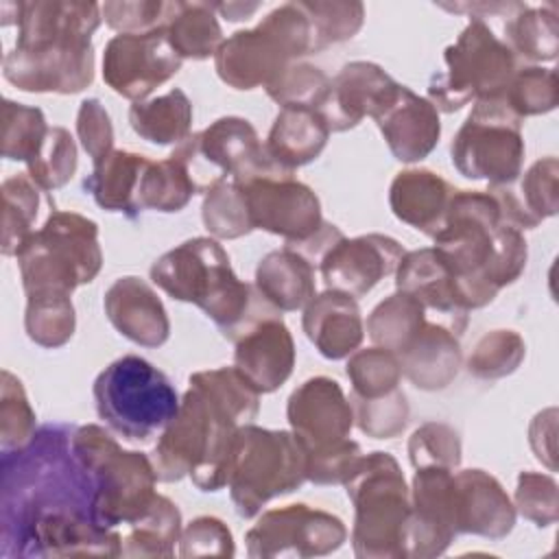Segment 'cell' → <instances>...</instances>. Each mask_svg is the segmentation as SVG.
<instances>
[{
    "mask_svg": "<svg viewBox=\"0 0 559 559\" xmlns=\"http://www.w3.org/2000/svg\"><path fill=\"white\" fill-rule=\"evenodd\" d=\"M129 124L151 144H179L190 135L192 103L183 90L173 87L157 98L133 103L129 109Z\"/></svg>",
    "mask_w": 559,
    "mask_h": 559,
    "instance_id": "cell-33",
    "label": "cell"
},
{
    "mask_svg": "<svg viewBox=\"0 0 559 559\" xmlns=\"http://www.w3.org/2000/svg\"><path fill=\"white\" fill-rule=\"evenodd\" d=\"M301 328L308 341L328 360L347 358L360 347L365 336L358 301L352 295L332 288L314 295L304 306Z\"/></svg>",
    "mask_w": 559,
    "mask_h": 559,
    "instance_id": "cell-26",
    "label": "cell"
},
{
    "mask_svg": "<svg viewBox=\"0 0 559 559\" xmlns=\"http://www.w3.org/2000/svg\"><path fill=\"white\" fill-rule=\"evenodd\" d=\"M190 382L203 386L221 406L234 415L240 426L251 424L258 417L260 391L236 367L194 371Z\"/></svg>",
    "mask_w": 559,
    "mask_h": 559,
    "instance_id": "cell-45",
    "label": "cell"
},
{
    "mask_svg": "<svg viewBox=\"0 0 559 559\" xmlns=\"http://www.w3.org/2000/svg\"><path fill=\"white\" fill-rule=\"evenodd\" d=\"M255 288L280 312L304 310L317 295L314 264L297 249L269 251L255 266Z\"/></svg>",
    "mask_w": 559,
    "mask_h": 559,
    "instance_id": "cell-31",
    "label": "cell"
},
{
    "mask_svg": "<svg viewBox=\"0 0 559 559\" xmlns=\"http://www.w3.org/2000/svg\"><path fill=\"white\" fill-rule=\"evenodd\" d=\"M408 459L415 469L430 465L456 469L461 465V437L448 424L428 421L411 435Z\"/></svg>",
    "mask_w": 559,
    "mask_h": 559,
    "instance_id": "cell-52",
    "label": "cell"
},
{
    "mask_svg": "<svg viewBox=\"0 0 559 559\" xmlns=\"http://www.w3.org/2000/svg\"><path fill=\"white\" fill-rule=\"evenodd\" d=\"M404 247L384 234L338 238L319 260L325 288L341 290L354 299L367 295L382 277L395 275Z\"/></svg>",
    "mask_w": 559,
    "mask_h": 559,
    "instance_id": "cell-18",
    "label": "cell"
},
{
    "mask_svg": "<svg viewBox=\"0 0 559 559\" xmlns=\"http://www.w3.org/2000/svg\"><path fill=\"white\" fill-rule=\"evenodd\" d=\"M524 2H439L437 7L452 13H467L469 20H485L487 15H513Z\"/></svg>",
    "mask_w": 559,
    "mask_h": 559,
    "instance_id": "cell-59",
    "label": "cell"
},
{
    "mask_svg": "<svg viewBox=\"0 0 559 559\" xmlns=\"http://www.w3.org/2000/svg\"><path fill=\"white\" fill-rule=\"evenodd\" d=\"M330 85V79L325 72L310 63H290L286 66L264 90L271 100H275L282 107L288 105H301V107H319L325 90Z\"/></svg>",
    "mask_w": 559,
    "mask_h": 559,
    "instance_id": "cell-51",
    "label": "cell"
},
{
    "mask_svg": "<svg viewBox=\"0 0 559 559\" xmlns=\"http://www.w3.org/2000/svg\"><path fill=\"white\" fill-rule=\"evenodd\" d=\"M454 537V469L437 465L417 467L411 487L406 557H439Z\"/></svg>",
    "mask_w": 559,
    "mask_h": 559,
    "instance_id": "cell-17",
    "label": "cell"
},
{
    "mask_svg": "<svg viewBox=\"0 0 559 559\" xmlns=\"http://www.w3.org/2000/svg\"><path fill=\"white\" fill-rule=\"evenodd\" d=\"M345 491L354 504V555L360 559L406 557L411 489L397 461L389 452L362 454Z\"/></svg>",
    "mask_w": 559,
    "mask_h": 559,
    "instance_id": "cell-7",
    "label": "cell"
},
{
    "mask_svg": "<svg viewBox=\"0 0 559 559\" xmlns=\"http://www.w3.org/2000/svg\"><path fill=\"white\" fill-rule=\"evenodd\" d=\"M397 81H393L378 63L352 61L345 63L317 107L330 131H347L360 124L365 116L376 111L391 98Z\"/></svg>",
    "mask_w": 559,
    "mask_h": 559,
    "instance_id": "cell-21",
    "label": "cell"
},
{
    "mask_svg": "<svg viewBox=\"0 0 559 559\" xmlns=\"http://www.w3.org/2000/svg\"><path fill=\"white\" fill-rule=\"evenodd\" d=\"M2 253L15 255L22 242L35 231L39 188L28 175H13L2 181Z\"/></svg>",
    "mask_w": 559,
    "mask_h": 559,
    "instance_id": "cell-38",
    "label": "cell"
},
{
    "mask_svg": "<svg viewBox=\"0 0 559 559\" xmlns=\"http://www.w3.org/2000/svg\"><path fill=\"white\" fill-rule=\"evenodd\" d=\"M151 282L177 301L199 306L236 343L260 319L280 312L255 288L242 282L216 238L197 236L162 253L151 266Z\"/></svg>",
    "mask_w": 559,
    "mask_h": 559,
    "instance_id": "cell-3",
    "label": "cell"
},
{
    "mask_svg": "<svg viewBox=\"0 0 559 559\" xmlns=\"http://www.w3.org/2000/svg\"><path fill=\"white\" fill-rule=\"evenodd\" d=\"M347 528L341 518L308 504L264 511L247 531L249 557H323L343 546Z\"/></svg>",
    "mask_w": 559,
    "mask_h": 559,
    "instance_id": "cell-14",
    "label": "cell"
},
{
    "mask_svg": "<svg viewBox=\"0 0 559 559\" xmlns=\"http://www.w3.org/2000/svg\"><path fill=\"white\" fill-rule=\"evenodd\" d=\"M301 7L310 17L317 52L328 48L330 44L352 39L365 22L362 2L314 0V2H301Z\"/></svg>",
    "mask_w": 559,
    "mask_h": 559,
    "instance_id": "cell-50",
    "label": "cell"
},
{
    "mask_svg": "<svg viewBox=\"0 0 559 559\" xmlns=\"http://www.w3.org/2000/svg\"><path fill=\"white\" fill-rule=\"evenodd\" d=\"M194 186L183 170V166L175 157H166L159 162H148L142 183H140V212H179L194 197Z\"/></svg>",
    "mask_w": 559,
    "mask_h": 559,
    "instance_id": "cell-39",
    "label": "cell"
},
{
    "mask_svg": "<svg viewBox=\"0 0 559 559\" xmlns=\"http://www.w3.org/2000/svg\"><path fill=\"white\" fill-rule=\"evenodd\" d=\"M428 321L424 306L408 293L395 290L367 317V334L373 345L397 354Z\"/></svg>",
    "mask_w": 559,
    "mask_h": 559,
    "instance_id": "cell-37",
    "label": "cell"
},
{
    "mask_svg": "<svg viewBox=\"0 0 559 559\" xmlns=\"http://www.w3.org/2000/svg\"><path fill=\"white\" fill-rule=\"evenodd\" d=\"M72 454L90 487V515L109 531L140 520L157 498V474L151 456L122 450L100 426L87 424L72 432Z\"/></svg>",
    "mask_w": 559,
    "mask_h": 559,
    "instance_id": "cell-5",
    "label": "cell"
},
{
    "mask_svg": "<svg viewBox=\"0 0 559 559\" xmlns=\"http://www.w3.org/2000/svg\"><path fill=\"white\" fill-rule=\"evenodd\" d=\"M76 328V314L68 295L26 297L24 330L33 343L46 349L66 345Z\"/></svg>",
    "mask_w": 559,
    "mask_h": 559,
    "instance_id": "cell-40",
    "label": "cell"
},
{
    "mask_svg": "<svg viewBox=\"0 0 559 559\" xmlns=\"http://www.w3.org/2000/svg\"><path fill=\"white\" fill-rule=\"evenodd\" d=\"M46 116L39 107H28L4 98L2 103V157L13 162H28L39 151L48 133Z\"/></svg>",
    "mask_w": 559,
    "mask_h": 559,
    "instance_id": "cell-46",
    "label": "cell"
},
{
    "mask_svg": "<svg viewBox=\"0 0 559 559\" xmlns=\"http://www.w3.org/2000/svg\"><path fill=\"white\" fill-rule=\"evenodd\" d=\"M238 428L240 424L225 406L190 382L177 415L159 432L151 454L157 480L175 483L190 476L201 491L223 489Z\"/></svg>",
    "mask_w": 559,
    "mask_h": 559,
    "instance_id": "cell-4",
    "label": "cell"
},
{
    "mask_svg": "<svg viewBox=\"0 0 559 559\" xmlns=\"http://www.w3.org/2000/svg\"><path fill=\"white\" fill-rule=\"evenodd\" d=\"M212 9L225 15L229 22H240L253 15L260 9V2H218V4H212Z\"/></svg>",
    "mask_w": 559,
    "mask_h": 559,
    "instance_id": "cell-60",
    "label": "cell"
},
{
    "mask_svg": "<svg viewBox=\"0 0 559 559\" xmlns=\"http://www.w3.org/2000/svg\"><path fill=\"white\" fill-rule=\"evenodd\" d=\"M432 240L454 275L467 312L491 304L526 269L524 234L502 221L489 190H454L445 223Z\"/></svg>",
    "mask_w": 559,
    "mask_h": 559,
    "instance_id": "cell-2",
    "label": "cell"
},
{
    "mask_svg": "<svg viewBox=\"0 0 559 559\" xmlns=\"http://www.w3.org/2000/svg\"><path fill=\"white\" fill-rule=\"evenodd\" d=\"M181 531V513L177 504L157 493L148 511L120 535V557H170Z\"/></svg>",
    "mask_w": 559,
    "mask_h": 559,
    "instance_id": "cell-34",
    "label": "cell"
},
{
    "mask_svg": "<svg viewBox=\"0 0 559 559\" xmlns=\"http://www.w3.org/2000/svg\"><path fill=\"white\" fill-rule=\"evenodd\" d=\"M345 371L352 382L349 395L362 400L386 395L389 391L397 389L402 380V367L397 362V356L378 345L349 354Z\"/></svg>",
    "mask_w": 559,
    "mask_h": 559,
    "instance_id": "cell-41",
    "label": "cell"
},
{
    "mask_svg": "<svg viewBox=\"0 0 559 559\" xmlns=\"http://www.w3.org/2000/svg\"><path fill=\"white\" fill-rule=\"evenodd\" d=\"M109 323L131 343L159 347L170 336L168 312L157 293L142 277H118L103 299Z\"/></svg>",
    "mask_w": 559,
    "mask_h": 559,
    "instance_id": "cell-25",
    "label": "cell"
},
{
    "mask_svg": "<svg viewBox=\"0 0 559 559\" xmlns=\"http://www.w3.org/2000/svg\"><path fill=\"white\" fill-rule=\"evenodd\" d=\"M330 127L314 107H282L266 135L264 148L269 157L284 170L310 164L328 144Z\"/></svg>",
    "mask_w": 559,
    "mask_h": 559,
    "instance_id": "cell-30",
    "label": "cell"
},
{
    "mask_svg": "<svg viewBox=\"0 0 559 559\" xmlns=\"http://www.w3.org/2000/svg\"><path fill=\"white\" fill-rule=\"evenodd\" d=\"M166 26L148 33H118L103 52V79L120 96L140 103L181 70Z\"/></svg>",
    "mask_w": 559,
    "mask_h": 559,
    "instance_id": "cell-15",
    "label": "cell"
},
{
    "mask_svg": "<svg viewBox=\"0 0 559 559\" xmlns=\"http://www.w3.org/2000/svg\"><path fill=\"white\" fill-rule=\"evenodd\" d=\"M148 162L146 155L114 148L107 157L94 164L92 173L83 179V188L92 194L98 207L135 218L140 214V183Z\"/></svg>",
    "mask_w": 559,
    "mask_h": 559,
    "instance_id": "cell-32",
    "label": "cell"
},
{
    "mask_svg": "<svg viewBox=\"0 0 559 559\" xmlns=\"http://www.w3.org/2000/svg\"><path fill=\"white\" fill-rule=\"evenodd\" d=\"M286 417L290 432L306 452L334 445L349 437L354 411L341 384L328 376L301 382L288 397Z\"/></svg>",
    "mask_w": 559,
    "mask_h": 559,
    "instance_id": "cell-19",
    "label": "cell"
},
{
    "mask_svg": "<svg viewBox=\"0 0 559 559\" xmlns=\"http://www.w3.org/2000/svg\"><path fill=\"white\" fill-rule=\"evenodd\" d=\"M360 459V445L347 437L334 445L306 452V478L314 485H345Z\"/></svg>",
    "mask_w": 559,
    "mask_h": 559,
    "instance_id": "cell-55",
    "label": "cell"
},
{
    "mask_svg": "<svg viewBox=\"0 0 559 559\" xmlns=\"http://www.w3.org/2000/svg\"><path fill=\"white\" fill-rule=\"evenodd\" d=\"M373 120L393 157L406 164L428 157L441 135L439 109L400 83Z\"/></svg>",
    "mask_w": 559,
    "mask_h": 559,
    "instance_id": "cell-22",
    "label": "cell"
},
{
    "mask_svg": "<svg viewBox=\"0 0 559 559\" xmlns=\"http://www.w3.org/2000/svg\"><path fill=\"white\" fill-rule=\"evenodd\" d=\"M76 135L85 153L92 157V164L100 162L114 151V124L98 98H85L79 105Z\"/></svg>",
    "mask_w": 559,
    "mask_h": 559,
    "instance_id": "cell-57",
    "label": "cell"
},
{
    "mask_svg": "<svg viewBox=\"0 0 559 559\" xmlns=\"http://www.w3.org/2000/svg\"><path fill=\"white\" fill-rule=\"evenodd\" d=\"M26 297L72 295L81 284H90L100 266L98 225L79 214L55 210L15 253Z\"/></svg>",
    "mask_w": 559,
    "mask_h": 559,
    "instance_id": "cell-6",
    "label": "cell"
},
{
    "mask_svg": "<svg viewBox=\"0 0 559 559\" xmlns=\"http://www.w3.org/2000/svg\"><path fill=\"white\" fill-rule=\"evenodd\" d=\"M349 404L354 411V421L367 437L373 439H393L402 435L408 424L411 406L406 393L397 386L386 395L362 400L349 395Z\"/></svg>",
    "mask_w": 559,
    "mask_h": 559,
    "instance_id": "cell-49",
    "label": "cell"
},
{
    "mask_svg": "<svg viewBox=\"0 0 559 559\" xmlns=\"http://www.w3.org/2000/svg\"><path fill=\"white\" fill-rule=\"evenodd\" d=\"M524 356L526 343L515 330H491L476 341L467 358V371L478 380H498L513 373Z\"/></svg>",
    "mask_w": 559,
    "mask_h": 559,
    "instance_id": "cell-47",
    "label": "cell"
},
{
    "mask_svg": "<svg viewBox=\"0 0 559 559\" xmlns=\"http://www.w3.org/2000/svg\"><path fill=\"white\" fill-rule=\"evenodd\" d=\"M515 511L535 526L544 528L559 518V489L557 480L539 472H522L515 487Z\"/></svg>",
    "mask_w": 559,
    "mask_h": 559,
    "instance_id": "cell-53",
    "label": "cell"
},
{
    "mask_svg": "<svg viewBox=\"0 0 559 559\" xmlns=\"http://www.w3.org/2000/svg\"><path fill=\"white\" fill-rule=\"evenodd\" d=\"M35 411L28 404L22 380L11 371L0 376V448L2 452L24 448L37 432Z\"/></svg>",
    "mask_w": 559,
    "mask_h": 559,
    "instance_id": "cell-48",
    "label": "cell"
},
{
    "mask_svg": "<svg viewBox=\"0 0 559 559\" xmlns=\"http://www.w3.org/2000/svg\"><path fill=\"white\" fill-rule=\"evenodd\" d=\"M500 96L522 120L526 116L548 114L559 103L557 72L542 66L518 68Z\"/></svg>",
    "mask_w": 559,
    "mask_h": 559,
    "instance_id": "cell-43",
    "label": "cell"
},
{
    "mask_svg": "<svg viewBox=\"0 0 559 559\" xmlns=\"http://www.w3.org/2000/svg\"><path fill=\"white\" fill-rule=\"evenodd\" d=\"M528 443L537 461L557 469V408L539 411L528 426Z\"/></svg>",
    "mask_w": 559,
    "mask_h": 559,
    "instance_id": "cell-58",
    "label": "cell"
},
{
    "mask_svg": "<svg viewBox=\"0 0 559 559\" xmlns=\"http://www.w3.org/2000/svg\"><path fill=\"white\" fill-rule=\"evenodd\" d=\"M395 356L402 367V376L421 391L445 389L459 376L463 360L459 336L432 319H428Z\"/></svg>",
    "mask_w": 559,
    "mask_h": 559,
    "instance_id": "cell-27",
    "label": "cell"
},
{
    "mask_svg": "<svg viewBox=\"0 0 559 559\" xmlns=\"http://www.w3.org/2000/svg\"><path fill=\"white\" fill-rule=\"evenodd\" d=\"M175 2L162 0H133V2H105L100 4L103 20L118 33H148L164 28L170 20Z\"/></svg>",
    "mask_w": 559,
    "mask_h": 559,
    "instance_id": "cell-54",
    "label": "cell"
},
{
    "mask_svg": "<svg viewBox=\"0 0 559 559\" xmlns=\"http://www.w3.org/2000/svg\"><path fill=\"white\" fill-rule=\"evenodd\" d=\"M234 367L262 393H273L293 373L295 341L282 312L260 319L236 343Z\"/></svg>",
    "mask_w": 559,
    "mask_h": 559,
    "instance_id": "cell-23",
    "label": "cell"
},
{
    "mask_svg": "<svg viewBox=\"0 0 559 559\" xmlns=\"http://www.w3.org/2000/svg\"><path fill=\"white\" fill-rule=\"evenodd\" d=\"M522 122L502 96L476 100L452 138L454 168L463 177L485 179L489 186L513 183L524 164Z\"/></svg>",
    "mask_w": 559,
    "mask_h": 559,
    "instance_id": "cell-13",
    "label": "cell"
},
{
    "mask_svg": "<svg viewBox=\"0 0 559 559\" xmlns=\"http://www.w3.org/2000/svg\"><path fill=\"white\" fill-rule=\"evenodd\" d=\"M188 173L194 192L205 194L221 181L247 183L258 177L295 175L280 168L247 118L223 116L207 129L190 133L170 153Z\"/></svg>",
    "mask_w": 559,
    "mask_h": 559,
    "instance_id": "cell-12",
    "label": "cell"
},
{
    "mask_svg": "<svg viewBox=\"0 0 559 559\" xmlns=\"http://www.w3.org/2000/svg\"><path fill=\"white\" fill-rule=\"evenodd\" d=\"M310 52H317L310 17L301 2H286L258 26L223 39L214 55V70L234 90L266 87L286 66Z\"/></svg>",
    "mask_w": 559,
    "mask_h": 559,
    "instance_id": "cell-8",
    "label": "cell"
},
{
    "mask_svg": "<svg viewBox=\"0 0 559 559\" xmlns=\"http://www.w3.org/2000/svg\"><path fill=\"white\" fill-rule=\"evenodd\" d=\"M395 288L413 295L432 321L443 323L456 336L467 328L469 312L463 308L452 271L435 247L406 251L395 271Z\"/></svg>",
    "mask_w": 559,
    "mask_h": 559,
    "instance_id": "cell-20",
    "label": "cell"
},
{
    "mask_svg": "<svg viewBox=\"0 0 559 559\" xmlns=\"http://www.w3.org/2000/svg\"><path fill=\"white\" fill-rule=\"evenodd\" d=\"M100 20L96 2H20L17 41L2 61L4 79L22 92L85 90L94 81L92 35Z\"/></svg>",
    "mask_w": 559,
    "mask_h": 559,
    "instance_id": "cell-1",
    "label": "cell"
},
{
    "mask_svg": "<svg viewBox=\"0 0 559 559\" xmlns=\"http://www.w3.org/2000/svg\"><path fill=\"white\" fill-rule=\"evenodd\" d=\"M201 218L205 229L221 240H234L253 231L245 192L234 181H221L205 192Z\"/></svg>",
    "mask_w": 559,
    "mask_h": 559,
    "instance_id": "cell-44",
    "label": "cell"
},
{
    "mask_svg": "<svg viewBox=\"0 0 559 559\" xmlns=\"http://www.w3.org/2000/svg\"><path fill=\"white\" fill-rule=\"evenodd\" d=\"M454 190L441 175L428 168H408L393 177L389 205L395 218L435 238L445 223Z\"/></svg>",
    "mask_w": 559,
    "mask_h": 559,
    "instance_id": "cell-28",
    "label": "cell"
},
{
    "mask_svg": "<svg viewBox=\"0 0 559 559\" xmlns=\"http://www.w3.org/2000/svg\"><path fill=\"white\" fill-rule=\"evenodd\" d=\"M253 229L282 236L284 245L310 240L323 225L321 201L295 175H271L240 183Z\"/></svg>",
    "mask_w": 559,
    "mask_h": 559,
    "instance_id": "cell-16",
    "label": "cell"
},
{
    "mask_svg": "<svg viewBox=\"0 0 559 559\" xmlns=\"http://www.w3.org/2000/svg\"><path fill=\"white\" fill-rule=\"evenodd\" d=\"M234 552L231 531L214 515H199L181 531V557H231Z\"/></svg>",
    "mask_w": 559,
    "mask_h": 559,
    "instance_id": "cell-56",
    "label": "cell"
},
{
    "mask_svg": "<svg viewBox=\"0 0 559 559\" xmlns=\"http://www.w3.org/2000/svg\"><path fill=\"white\" fill-rule=\"evenodd\" d=\"M557 177L559 162L557 157H544L531 164V168L522 175L518 188L513 183L507 186H489L487 190L496 197L500 205L502 221L518 229H533L542 221L557 214Z\"/></svg>",
    "mask_w": 559,
    "mask_h": 559,
    "instance_id": "cell-29",
    "label": "cell"
},
{
    "mask_svg": "<svg viewBox=\"0 0 559 559\" xmlns=\"http://www.w3.org/2000/svg\"><path fill=\"white\" fill-rule=\"evenodd\" d=\"M445 70L432 74L428 100L445 114L476 100L500 96L518 70L511 48L485 20H469L454 44L443 50Z\"/></svg>",
    "mask_w": 559,
    "mask_h": 559,
    "instance_id": "cell-11",
    "label": "cell"
},
{
    "mask_svg": "<svg viewBox=\"0 0 559 559\" xmlns=\"http://www.w3.org/2000/svg\"><path fill=\"white\" fill-rule=\"evenodd\" d=\"M98 417L129 441H148L179 411V395L164 371L146 358L124 354L94 380Z\"/></svg>",
    "mask_w": 559,
    "mask_h": 559,
    "instance_id": "cell-9",
    "label": "cell"
},
{
    "mask_svg": "<svg viewBox=\"0 0 559 559\" xmlns=\"http://www.w3.org/2000/svg\"><path fill=\"white\" fill-rule=\"evenodd\" d=\"M504 44L528 61H552L559 46L557 4H522L504 22Z\"/></svg>",
    "mask_w": 559,
    "mask_h": 559,
    "instance_id": "cell-36",
    "label": "cell"
},
{
    "mask_svg": "<svg viewBox=\"0 0 559 559\" xmlns=\"http://www.w3.org/2000/svg\"><path fill=\"white\" fill-rule=\"evenodd\" d=\"M456 535L502 539L515 526V507L496 476L485 469L454 474Z\"/></svg>",
    "mask_w": 559,
    "mask_h": 559,
    "instance_id": "cell-24",
    "label": "cell"
},
{
    "mask_svg": "<svg viewBox=\"0 0 559 559\" xmlns=\"http://www.w3.org/2000/svg\"><path fill=\"white\" fill-rule=\"evenodd\" d=\"M166 35L181 59L214 57L223 44V31L210 2H175Z\"/></svg>",
    "mask_w": 559,
    "mask_h": 559,
    "instance_id": "cell-35",
    "label": "cell"
},
{
    "mask_svg": "<svg viewBox=\"0 0 559 559\" xmlns=\"http://www.w3.org/2000/svg\"><path fill=\"white\" fill-rule=\"evenodd\" d=\"M306 480V450L293 432L255 424L236 430L225 487L240 518L258 515L269 500L299 489Z\"/></svg>",
    "mask_w": 559,
    "mask_h": 559,
    "instance_id": "cell-10",
    "label": "cell"
},
{
    "mask_svg": "<svg viewBox=\"0 0 559 559\" xmlns=\"http://www.w3.org/2000/svg\"><path fill=\"white\" fill-rule=\"evenodd\" d=\"M76 142L63 127H50L39 151L26 162V175L44 192L66 186L76 170Z\"/></svg>",
    "mask_w": 559,
    "mask_h": 559,
    "instance_id": "cell-42",
    "label": "cell"
}]
</instances>
